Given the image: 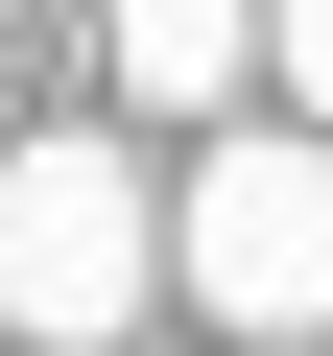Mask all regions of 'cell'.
<instances>
[{
  "instance_id": "6da1fadb",
  "label": "cell",
  "mask_w": 333,
  "mask_h": 356,
  "mask_svg": "<svg viewBox=\"0 0 333 356\" xmlns=\"http://www.w3.org/2000/svg\"><path fill=\"white\" fill-rule=\"evenodd\" d=\"M143 285H166V191L119 143H0V332L24 356H95V332H143Z\"/></svg>"
},
{
  "instance_id": "7a4b0ae2",
  "label": "cell",
  "mask_w": 333,
  "mask_h": 356,
  "mask_svg": "<svg viewBox=\"0 0 333 356\" xmlns=\"http://www.w3.org/2000/svg\"><path fill=\"white\" fill-rule=\"evenodd\" d=\"M166 285H191L215 332H262V356H309L333 332V143L286 119V143H215L191 191H166Z\"/></svg>"
},
{
  "instance_id": "3957f363",
  "label": "cell",
  "mask_w": 333,
  "mask_h": 356,
  "mask_svg": "<svg viewBox=\"0 0 333 356\" xmlns=\"http://www.w3.org/2000/svg\"><path fill=\"white\" fill-rule=\"evenodd\" d=\"M95 72L143 119H215L238 143V72H286V0H95Z\"/></svg>"
},
{
  "instance_id": "277c9868",
  "label": "cell",
  "mask_w": 333,
  "mask_h": 356,
  "mask_svg": "<svg viewBox=\"0 0 333 356\" xmlns=\"http://www.w3.org/2000/svg\"><path fill=\"white\" fill-rule=\"evenodd\" d=\"M286 119L333 143V0H286Z\"/></svg>"
}]
</instances>
